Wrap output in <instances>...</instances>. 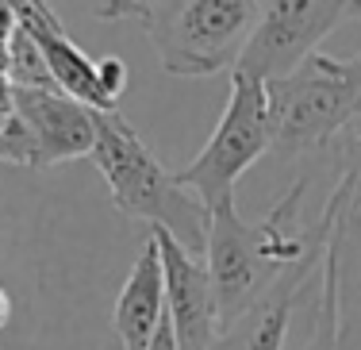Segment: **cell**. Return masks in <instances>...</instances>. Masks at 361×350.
<instances>
[{"label":"cell","mask_w":361,"mask_h":350,"mask_svg":"<svg viewBox=\"0 0 361 350\" xmlns=\"http://www.w3.org/2000/svg\"><path fill=\"white\" fill-rule=\"evenodd\" d=\"M50 193L31 169L0 166V350L58 343V320L92 327L100 296H89V285H73Z\"/></svg>","instance_id":"6da1fadb"},{"label":"cell","mask_w":361,"mask_h":350,"mask_svg":"<svg viewBox=\"0 0 361 350\" xmlns=\"http://www.w3.org/2000/svg\"><path fill=\"white\" fill-rule=\"evenodd\" d=\"M307 185H312V177H300L262 224H246L238 208L208 216L212 224L204 266H208L212 285H216L219 331L235 323L250 304L262 301L288 270L304 266L307 258L319 254L315 227H304V219H300Z\"/></svg>","instance_id":"7a4b0ae2"},{"label":"cell","mask_w":361,"mask_h":350,"mask_svg":"<svg viewBox=\"0 0 361 350\" xmlns=\"http://www.w3.org/2000/svg\"><path fill=\"white\" fill-rule=\"evenodd\" d=\"M338 147V177L315 224L319 266L300 301H312V350H361V131Z\"/></svg>","instance_id":"3957f363"},{"label":"cell","mask_w":361,"mask_h":350,"mask_svg":"<svg viewBox=\"0 0 361 350\" xmlns=\"http://www.w3.org/2000/svg\"><path fill=\"white\" fill-rule=\"evenodd\" d=\"M97 20H131L150 35L154 54L169 78L235 73L250 42L257 0H108L92 4Z\"/></svg>","instance_id":"277c9868"},{"label":"cell","mask_w":361,"mask_h":350,"mask_svg":"<svg viewBox=\"0 0 361 350\" xmlns=\"http://www.w3.org/2000/svg\"><path fill=\"white\" fill-rule=\"evenodd\" d=\"M92 166L104 177L108 200L123 219L166 231L196 258L208 251V208L177 181V174L161 166L142 135L119 112H97Z\"/></svg>","instance_id":"5b68a950"},{"label":"cell","mask_w":361,"mask_h":350,"mask_svg":"<svg viewBox=\"0 0 361 350\" xmlns=\"http://www.w3.org/2000/svg\"><path fill=\"white\" fill-rule=\"evenodd\" d=\"M269 150L300 158L326 150L361 119V54L331 58L315 50L288 78L265 81Z\"/></svg>","instance_id":"8992f818"},{"label":"cell","mask_w":361,"mask_h":350,"mask_svg":"<svg viewBox=\"0 0 361 350\" xmlns=\"http://www.w3.org/2000/svg\"><path fill=\"white\" fill-rule=\"evenodd\" d=\"M269 150V104L265 81L231 73V97L219 116V127L204 150L177 169V181L208 208V216L235 208V185L257 158Z\"/></svg>","instance_id":"52a82bcc"},{"label":"cell","mask_w":361,"mask_h":350,"mask_svg":"<svg viewBox=\"0 0 361 350\" xmlns=\"http://www.w3.org/2000/svg\"><path fill=\"white\" fill-rule=\"evenodd\" d=\"M361 16V0H269L262 4L257 28L238 58L235 73L257 81L288 78L304 58L319 50V42L342 23Z\"/></svg>","instance_id":"ba28073f"},{"label":"cell","mask_w":361,"mask_h":350,"mask_svg":"<svg viewBox=\"0 0 361 350\" xmlns=\"http://www.w3.org/2000/svg\"><path fill=\"white\" fill-rule=\"evenodd\" d=\"M166 281V315L173 323L177 350H216L219 343V301L212 273L166 231H150Z\"/></svg>","instance_id":"9c48e42d"},{"label":"cell","mask_w":361,"mask_h":350,"mask_svg":"<svg viewBox=\"0 0 361 350\" xmlns=\"http://www.w3.org/2000/svg\"><path fill=\"white\" fill-rule=\"evenodd\" d=\"M12 104L35 143V174L77 158H92V147H97V112L92 108L77 104L73 97L54 89H16V85Z\"/></svg>","instance_id":"30bf717a"},{"label":"cell","mask_w":361,"mask_h":350,"mask_svg":"<svg viewBox=\"0 0 361 350\" xmlns=\"http://www.w3.org/2000/svg\"><path fill=\"white\" fill-rule=\"evenodd\" d=\"M16 16H20V28L27 31L31 42L39 47L50 78H54V85L66 97H73L77 104L92 108V112H116L104 100V92H100L97 62L66 35L54 4H47V0H16Z\"/></svg>","instance_id":"8fae6325"},{"label":"cell","mask_w":361,"mask_h":350,"mask_svg":"<svg viewBox=\"0 0 361 350\" xmlns=\"http://www.w3.org/2000/svg\"><path fill=\"white\" fill-rule=\"evenodd\" d=\"M166 320V281H161V258L154 239L146 235L139 254L131 258L119 296L111 304V339L116 350H150Z\"/></svg>","instance_id":"7c38bea8"},{"label":"cell","mask_w":361,"mask_h":350,"mask_svg":"<svg viewBox=\"0 0 361 350\" xmlns=\"http://www.w3.org/2000/svg\"><path fill=\"white\" fill-rule=\"evenodd\" d=\"M315 266H319V254L307 258L304 266L288 270L262 301L250 304L235 323H227V327L219 331L216 350H285L292 315L300 308V293H304V285L315 273Z\"/></svg>","instance_id":"4fadbf2b"},{"label":"cell","mask_w":361,"mask_h":350,"mask_svg":"<svg viewBox=\"0 0 361 350\" xmlns=\"http://www.w3.org/2000/svg\"><path fill=\"white\" fill-rule=\"evenodd\" d=\"M8 81H12L16 89H54V92H62L54 85V78H50L39 47L31 42V35L23 28L16 31L12 42H8Z\"/></svg>","instance_id":"5bb4252c"},{"label":"cell","mask_w":361,"mask_h":350,"mask_svg":"<svg viewBox=\"0 0 361 350\" xmlns=\"http://www.w3.org/2000/svg\"><path fill=\"white\" fill-rule=\"evenodd\" d=\"M97 81H100L104 100L116 108L119 97H123V89H127V62H123V58H116V54L100 58V62H97Z\"/></svg>","instance_id":"9a60e30c"},{"label":"cell","mask_w":361,"mask_h":350,"mask_svg":"<svg viewBox=\"0 0 361 350\" xmlns=\"http://www.w3.org/2000/svg\"><path fill=\"white\" fill-rule=\"evenodd\" d=\"M20 31V16H16V0H0V47L16 39Z\"/></svg>","instance_id":"2e32d148"},{"label":"cell","mask_w":361,"mask_h":350,"mask_svg":"<svg viewBox=\"0 0 361 350\" xmlns=\"http://www.w3.org/2000/svg\"><path fill=\"white\" fill-rule=\"evenodd\" d=\"M16 119V104H12V81H0V131Z\"/></svg>","instance_id":"e0dca14e"},{"label":"cell","mask_w":361,"mask_h":350,"mask_svg":"<svg viewBox=\"0 0 361 350\" xmlns=\"http://www.w3.org/2000/svg\"><path fill=\"white\" fill-rule=\"evenodd\" d=\"M150 350H177V339H173V323H169V315L161 320V327H158V335H154Z\"/></svg>","instance_id":"ac0fdd59"},{"label":"cell","mask_w":361,"mask_h":350,"mask_svg":"<svg viewBox=\"0 0 361 350\" xmlns=\"http://www.w3.org/2000/svg\"><path fill=\"white\" fill-rule=\"evenodd\" d=\"M0 81H8V47H0Z\"/></svg>","instance_id":"d6986e66"}]
</instances>
